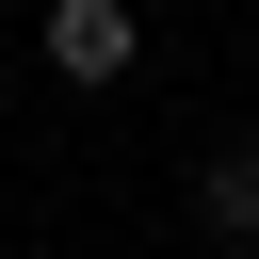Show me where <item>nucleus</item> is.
Returning a JSON list of instances; mask_svg holds the SVG:
<instances>
[{
	"mask_svg": "<svg viewBox=\"0 0 259 259\" xmlns=\"http://www.w3.org/2000/svg\"><path fill=\"white\" fill-rule=\"evenodd\" d=\"M130 49H146V32H130V0H49V65H65L81 97H97V81H130Z\"/></svg>",
	"mask_w": 259,
	"mask_h": 259,
	"instance_id": "obj_1",
	"label": "nucleus"
},
{
	"mask_svg": "<svg viewBox=\"0 0 259 259\" xmlns=\"http://www.w3.org/2000/svg\"><path fill=\"white\" fill-rule=\"evenodd\" d=\"M194 210H210V243H259V146H210L194 162Z\"/></svg>",
	"mask_w": 259,
	"mask_h": 259,
	"instance_id": "obj_2",
	"label": "nucleus"
},
{
	"mask_svg": "<svg viewBox=\"0 0 259 259\" xmlns=\"http://www.w3.org/2000/svg\"><path fill=\"white\" fill-rule=\"evenodd\" d=\"M227 259H259V243H227Z\"/></svg>",
	"mask_w": 259,
	"mask_h": 259,
	"instance_id": "obj_3",
	"label": "nucleus"
}]
</instances>
